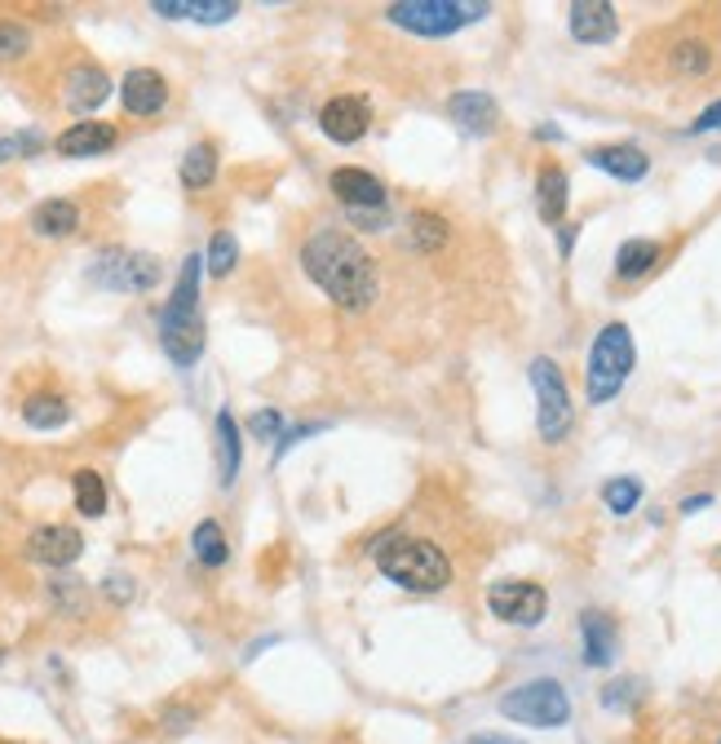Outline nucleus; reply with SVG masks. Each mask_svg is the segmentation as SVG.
<instances>
[{"label":"nucleus","instance_id":"29","mask_svg":"<svg viewBox=\"0 0 721 744\" xmlns=\"http://www.w3.org/2000/svg\"><path fill=\"white\" fill-rule=\"evenodd\" d=\"M408 227H412V244L421 253H438L447 244V222L438 218V213H412Z\"/></svg>","mask_w":721,"mask_h":744},{"label":"nucleus","instance_id":"1","mask_svg":"<svg viewBox=\"0 0 721 744\" xmlns=\"http://www.w3.org/2000/svg\"><path fill=\"white\" fill-rule=\"evenodd\" d=\"M301 266L345 310H368L377 301V293H381L377 262L368 257L364 244H358L350 231H341V227H319L301 244Z\"/></svg>","mask_w":721,"mask_h":744},{"label":"nucleus","instance_id":"11","mask_svg":"<svg viewBox=\"0 0 721 744\" xmlns=\"http://www.w3.org/2000/svg\"><path fill=\"white\" fill-rule=\"evenodd\" d=\"M80 550H84V537L71 523H45L27 537V554L49 568H71L80 559Z\"/></svg>","mask_w":721,"mask_h":744},{"label":"nucleus","instance_id":"33","mask_svg":"<svg viewBox=\"0 0 721 744\" xmlns=\"http://www.w3.org/2000/svg\"><path fill=\"white\" fill-rule=\"evenodd\" d=\"M41 147H45V138H41L36 129L14 134V138H0V164H5V160H19V156H36Z\"/></svg>","mask_w":721,"mask_h":744},{"label":"nucleus","instance_id":"28","mask_svg":"<svg viewBox=\"0 0 721 744\" xmlns=\"http://www.w3.org/2000/svg\"><path fill=\"white\" fill-rule=\"evenodd\" d=\"M668 62H673L677 76H703V71L712 67V49H708V41H699V36H682V41L673 45Z\"/></svg>","mask_w":721,"mask_h":744},{"label":"nucleus","instance_id":"19","mask_svg":"<svg viewBox=\"0 0 721 744\" xmlns=\"http://www.w3.org/2000/svg\"><path fill=\"white\" fill-rule=\"evenodd\" d=\"M151 10H156L160 19L208 23V27H217V23H230V19L239 14V5H234V0H156Z\"/></svg>","mask_w":721,"mask_h":744},{"label":"nucleus","instance_id":"30","mask_svg":"<svg viewBox=\"0 0 721 744\" xmlns=\"http://www.w3.org/2000/svg\"><path fill=\"white\" fill-rule=\"evenodd\" d=\"M638 501H642V483L638 479H611L607 488H603V505L611 510V514H633L638 510Z\"/></svg>","mask_w":721,"mask_h":744},{"label":"nucleus","instance_id":"23","mask_svg":"<svg viewBox=\"0 0 721 744\" xmlns=\"http://www.w3.org/2000/svg\"><path fill=\"white\" fill-rule=\"evenodd\" d=\"M239 461H244L239 425H234V416L221 408V412H217V474H221V488H230V483L239 479Z\"/></svg>","mask_w":721,"mask_h":744},{"label":"nucleus","instance_id":"20","mask_svg":"<svg viewBox=\"0 0 721 744\" xmlns=\"http://www.w3.org/2000/svg\"><path fill=\"white\" fill-rule=\"evenodd\" d=\"M566 199H571V182L558 164H545L536 173V208H540V222L558 227L566 218Z\"/></svg>","mask_w":721,"mask_h":744},{"label":"nucleus","instance_id":"7","mask_svg":"<svg viewBox=\"0 0 721 744\" xmlns=\"http://www.w3.org/2000/svg\"><path fill=\"white\" fill-rule=\"evenodd\" d=\"M93 279L115 293H151L160 284V262L151 253H129V249H106L93 262Z\"/></svg>","mask_w":721,"mask_h":744},{"label":"nucleus","instance_id":"8","mask_svg":"<svg viewBox=\"0 0 721 744\" xmlns=\"http://www.w3.org/2000/svg\"><path fill=\"white\" fill-rule=\"evenodd\" d=\"M488 607H492V616L505 620V625L536 629V625L545 620V611H549V594H545V585H536V581H496V585L488 590Z\"/></svg>","mask_w":721,"mask_h":744},{"label":"nucleus","instance_id":"2","mask_svg":"<svg viewBox=\"0 0 721 744\" xmlns=\"http://www.w3.org/2000/svg\"><path fill=\"white\" fill-rule=\"evenodd\" d=\"M373 563L381 576L412 594H438L451 585V559L430 537H408V531H386L373 541Z\"/></svg>","mask_w":721,"mask_h":744},{"label":"nucleus","instance_id":"41","mask_svg":"<svg viewBox=\"0 0 721 744\" xmlns=\"http://www.w3.org/2000/svg\"><path fill=\"white\" fill-rule=\"evenodd\" d=\"M703 505H712V496H690V501H682V514H695Z\"/></svg>","mask_w":721,"mask_h":744},{"label":"nucleus","instance_id":"39","mask_svg":"<svg viewBox=\"0 0 721 744\" xmlns=\"http://www.w3.org/2000/svg\"><path fill=\"white\" fill-rule=\"evenodd\" d=\"M575 231H580V227H562V236H558V249H562V257L575 249Z\"/></svg>","mask_w":721,"mask_h":744},{"label":"nucleus","instance_id":"38","mask_svg":"<svg viewBox=\"0 0 721 744\" xmlns=\"http://www.w3.org/2000/svg\"><path fill=\"white\" fill-rule=\"evenodd\" d=\"M106 594L125 603V598H134V581H125V576H106Z\"/></svg>","mask_w":721,"mask_h":744},{"label":"nucleus","instance_id":"10","mask_svg":"<svg viewBox=\"0 0 721 744\" xmlns=\"http://www.w3.org/2000/svg\"><path fill=\"white\" fill-rule=\"evenodd\" d=\"M447 116L469 134V138H492L501 129V106L483 89H460L447 98Z\"/></svg>","mask_w":721,"mask_h":744},{"label":"nucleus","instance_id":"12","mask_svg":"<svg viewBox=\"0 0 721 744\" xmlns=\"http://www.w3.org/2000/svg\"><path fill=\"white\" fill-rule=\"evenodd\" d=\"M566 27L580 45H607L616 41L620 19H616V5H607V0H575L566 10Z\"/></svg>","mask_w":721,"mask_h":744},{"label":"nucleus","instance_id":"25","mask_svg":"<svg viewBox=\"0 0 721 744\" xmlns=\"http://www.w3.org/2000/svg\"><path fill=\"white\" fill-rule=\"evenodd\" d=\"M213 178H217V147H213V142H195V147L182 156V186L204 191Z\"/></svg>","mask_w":721,"mask_h":744},{"label":"nucleus","instance_id":"36","mask_svg":"<svg viewBox=\"0 0 721 744\" xmlns=\"http://www.w3.org/2000/svg\"><path fill=\"white\" fill-rule=\"evenodd\" d=\"M717 129H721V98L708 106V112H699V116H695L690 134H717Z\"/></svg>","mask_w":721,"mask_h":744},{"label":"nucleus","instance_id":"22","mask_svg":"<svg viewBox=\"0 0 721 744\" xmlns=\"http://www.w3.org/2000/svg\"><path fill=\"white\" fill-rule=\"evenodd\" d=\"M660 257H664L660 240H625L620 253H616V279H625V284L646 279L660 266Z\"/></svg>","mask_w":721,"mask_h":744},{"label":"nucleus","instance_id":"15","mask_svg":"<svg viewBox=\"0 0 721 744\" xmlns=\"http://www.w3.org/2000/svg\"><path fill=\"white\" fill-rule=\"evenodd\" d=\"M328 186H332V195H336L345 208H354V213L386 204V186H381V178H373L368 169H332Z\"/></svg>","mask_w":721,"mask_h":744},{"label":"nucleus","instance_id":"18","mask_svg":"<svg viewBox=\"0 0 721 744\" xmlns=\"http://www.w3.org/2000/svg\"><path fill=\"white\" fill-rule=\"evenodd\" d=\"M119 142V134H115V125H106V121H80V125H71V129H62L58 134V151L62 156H102V151H111Z\"/></svg>","mask_w":721,"mask_h":744},{"label":"nucleus","instance_id":"9","mask_svg":"<svg viewBox=\"0 0 721 744\" xmlns=\"http://www.w3.org/2000/svg\"><path fill=\"white\" fill-rule=\"evenodd\" d=\"M368 125H373V106H368V98H358V93H336V98L323 102V112H319L323 138H332L341 147L358 142L368 134Z\"/></svg>","mask_w":721,"mask_h":744},{"label":"nucleus","instance_id":"40","mask_svg":"<svg viewBox=\"0 0 721 744\" xmlns=\"http://www.w3.org/2000/svg\"><path fill=\"white\" fill-rule=\"evenodd\" d=\"M469 744H523V740H514V735H478Z\"/></svg>","mask_w":721,"mask_h":744},{"label":"nucleus","instance_id":"26","mask_svg":"<svg viewBox=\"0 0 721 744\" xmlns=\"http://www.w3.org/2000/svg\"><path fill=\"white\" fill-rule=\"evenodd\" d=\"M71 492H76V510L84 518H102L106 514V483L98 470H76L71 474Z\"/></svg>","mask_w":721,"mask_h":744},{"label":"nucleus","instance_id":"34","mask_svg":"<svg viewBox=\"0 0 721 744\" xmlns=\"http://www.w3.org/2000/svg\"><path fill=\"white\" fill-rule=\"evenodd\" d=\"M249 431H253L258 439H275V435L284 431V412H279V408H258L253 421H249Z\"/></svg>","mask_w":721,"mask_h":744},{"label":"nucleus","instance_id":"24","mask_svg":"<svg viewBox=\"0 0 721 744\" xmlns=\"http://www.w3.org/2000/svg\"><path fill=\"white\" fill-rule=\"evenodd\" d=\"M71 408L62 394H32L23 403V421L32 425V431H58V425H67Z\"/></svg>","mask_w":721,"mask_h":744},{"label":"nucleus","instance_id":"37","mask_svg":"<svg viewBox=\"0 0 721 744\" xmlns=\"http://www.w3.org/2000/svg\"><path fill=\"white\" fill-rule=\"evenodd\" d=\"M633 687H638V683H611V687L603 691V705H607V709H620V705H633V696H629Z\"/></svg>","mask_w":721,"mask_h":744},{"label":"nucleus","instance_id":"21","mask_svg":"<svg viewBox=\"0 0 721 744\" xmlns=\"http://www.w3.org/2000/svg\"><path fill=\"white\" fill-rule=\"evenodd\" d=\"M32 231L45 240H67L80 231V208L71 199H45L32 208Z\"/></svg>","mask_w":721,"mask_h":744},{"label":"nucleus","instance_id":"13","mask_svg":"<svg viewBox=\"0 0 721 744\" xmlns=\"http://www.w3.org/2000/svg\"><path fill=\"white\" fill-rule=\"evenodd\" d=\"M119 102H125L129 116H156L169 102V80L151 67H134L125 80H119Z\"/></svg>","mask_w":721,"mask_h":744},{"label":"nucleus","instance_id":"35","mask_svg":"<svg viewBox=\"0 0 721 744\" xmlns=\"http://www.w3.org/2000/svg\"><path fill=\"white\" fill-rule=\"evenodd\" d=\"M319 431H328L323 421H314V425H297V431H288V435H279V457L288 453V448H297L301 439H310V435H319Z\"/></svg>","mask_w":721,"mask_h":744},{"label":"nucleus","instance_id":"5","mask_svg":"<svg viewBox=\"0 0 721 744\" xmlns=\"http://www.w3.org/2000/svg\"><path fill=\"white\" fill-rule=\"evenodd\" d=\"M501 713L518 726L553 731V726L571 722V696L558 678H531V683H518L501 696Z\"/></svg>","mask_w":721,"mask_h":744},{"label":"nucleus","instance_id":"17","mask_svg":"<svg viewBox=\"0 0 721 744\" xmlns=\"http://www.w3.org/2000/svg\"><path fill=\"white\" fill-rule=\"evenodd\" d=\"M580 638H584V665L603 669L616 661V648H620V629L607 611H584L580 616Z\"/></svg>","mask_w":721,"mask_h":744},{"label":"nucleus","instance_id":"6","mask_svg":"<svg viewBox=\"0 0 721 744\" xmlns=\"http://www.w3.org/2000/svg\"><path fill=\"white\" fill-rule=\"evenodd\" d=\"M527 377H531V390H536V431H540V439L545 444H562L571 435V421H575L562 368L549 355H540V359H531Z\"/></svg>","mask_w":721,"mask_h":744},{"label":"nucleus","instance_id":"31","mask_svg":"<svg viewBox=\"0 0 721 744\" xmlns=\"http://www.w3.org/2000/svg\"><path fill=\"white\" fill-rule=\"evenodd\" d=\"M234 262H239V244H234V236H230V231H217V236H213V244H208L204 266H208L213 275H230V271H234Z\"/></svg>","mask_w":721,"mask_h":744},{"label":"nucleus","instance_id":"32","mask_svg":"<svg viewBox=\"0 0 721 744\" xmlns=\"http://www.w3.org/2000/svg\"><path fill=\"white\" fill-rule=\"evenodd\" d=\"M32 49V32L23 23H0V62H14Z\"/></svg>","mask_w":721,"mask_h":744},{"label":"nucleus","instance_id":"14","mask_svg":"<svg viewBox=\"0 0 721 744\" xmlns=\"http://www.w3.org/2000/svg\"><path fill=\"white\" fill-rule=\"evenodd\" d=\"M67 93H62V102L71 106L76 116H89V112H98V106L111 98V76L102 71V67H93V62H80V67H71L67 71V84H62Z\"/></svg>","mask_w":721,"mask_h":744},{"label":"nucleus","instance_id":"27","mask_svg":"<svg viewBox=\"0 0 721 744\" xmlns=\"http://www.w3.org/2000/svg\"><path fill=\"white\" fill-rule=\"evenodd\" d=\"M191 550H195V559L204 563V568H221L226 559H230V546H226V531L213 523V518H204L199 527H195V537H191Z\"/></svg>","mask_w":721,"mask_h":744},{"label":"nucleus","instance_id":"16","mask_svg":"<svg viewBox=\"0 0 721 744\" xmlns=\"http://www.w3.org/2000/svg\"><path fill=\"white\" fill-rule=\"evenodd\" d=\"M584 160H588L593 169H603V173L620 178V182H642V178L651 173V156H646L642 147H633V142H607V147H593Z\"/></svg>","mask_w":721,"mask_h":744},{"label":"nucleus","instance_id":"3","mask_svg":"<svg viewBox=\"0 0 721 744\" xmlns=\"http://www.w3.org/2000/svg\"><path fill=\"white\" fill-rule=\"evenodd\" d=\"M633 364H638L633 333H629V324H620V319H616V324H607L603 333L593 337V351H588V364H584V394H588V403H611L625 390Z\"/></svg>","mask_w":721,"mask_h":744},{"label":"nucleus","instance_id":"4","mask_svg":"<svg viewBox=\"0 0 721 744\" xmlns=\"http://www.w3.org/2000/svg\"><path fill=\"white\" fill-rule=\"evenodd\" d=\"M492 5L483 0H399V5H386V19L412 36H430V41H443L478 19H488Z\"/></svg>","mask_w":721,"mask_h":744}]
</instances>
